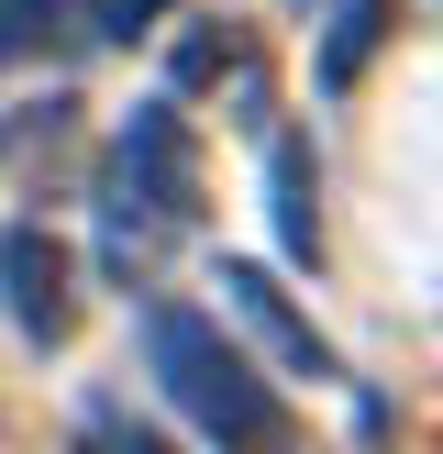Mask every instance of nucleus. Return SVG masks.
<instances>
[{
  "instance_id": "nucleus-1",
  "label": "nucleus",
  "mask_w": 443,
  "mask_h": 454,
  "mask_svg": "<svg viewBox=\"0 0 443 454\" xmlns=\"http://www.w3.org/2000/svg\"><path fill=\"white\" fill-rule=\"evenodd\" d=\"M144 377L167 388V411L189 421L199 443H222V454H299L288 399L266 388L255 366H244V344L211 322V310L155 300V310H144Z\"/></svg>"
},
{
  "instance_id": "nucleus-2",
  "label": "nucleus",
  "mask_w": 443,
  "mask_h": 454,
  "mask_svg": "<svg viewBox=\"0 0 443 454\" xmlns=\"http://www.w3.org/2000/svg\"><path fill=\"white\" fill-rule=\"evenodd\" d=\"M189 233H199V145L177 122V100H133L100 167V278H144Z\"/></svg>"
},
{
  "instance_id": "nucleus-3",
  "label": "nucleus",
  "mask_w": 443,
  "mask_h": 454,
  "mask_svg": "<svg viewBox=\"0 0 443 454\" xmlns=\"http://www.w3.org/2000/svg\"><path fill=\"white\" fill-rule=\"evenodd\" d=\"M0 310H12L22 344H66V322H78V266H66V244L44 222L0 233Z\"/></svg>"
},
{
  "instance_id": "nucleus-4",
  "label": "nucleus",
  "mask_w": 443,
  "mask_h": 454,
  "mask_svg": "<svg viewBox=\"0 0 443 454\" xmlns=\"http://www.w3.org/2000/svg\"><path fill=\"white\" fill-rule=\"evenodd\" d=\"M222 300H233V310H244V322H255V333H266V344H277V355H288V377H310V388H332V377H344V355H332V344H322V333H310V310H288V288H277V278H266V266H255V255H222Z\"/></svg>"
},
{
  "instance_id": "nucleus-5",
  "label": "nucleus",
  "mask_w": 443,
  "mask_h": 454,
  "mask_svg": "<svg viewBox=\"0 0 443 454\" xmlns=\"http://www.w3.org/2000/svg\"><path fill=\"white\" fill-rule=\"evenodd\" d=\"M44 44H100V0H0V56H44Z\"/></svg>"
},
{
  "instance_id": "nucleus-6",
  "label": "nucleus",
  "mask_w": 443,
  "mask_h": 454,
  "mask_svg": "<svg viewBox=\"0 0 443 454\" xmlns=\"http://www.w3.org/2000/svg\"><path fill=\"white\" fill-rule=\"evenodd\" d=\"M377 44H388V0H332V34H322V89H354Z\"/></svg>"
},
{
  "instance_id": "nucleus-7",
  "label": "nucleus",
  "mask_w": 443,
  "mask_h": 454,
  "mask_svg": "<svg viewBox=\"0 0 443 454\" xmlns=\"http://www.w3.org/2000/svg\"><path fill=\"white\" fill-rule=\"evenodd\" d=\"M266 177H277V244L310 266V255H322V211H310V155L277 133V145H266Z\"/></svg>"
},
{
  "instance_id": "nucleus-8",
  "label": "nucleus",
  "mask_w": 443,
  "mask_h": 454,
  "mask_svg": "<svg viewBox=\"0 0 443 454\" xmlns=\"http://www.w3.org/2000/svg\"><path fill=\"white\" fill-rule=\"evenodd\" d=\"M111 454H177L167 433H111Z\"/></svg>"
}]
</instances>
